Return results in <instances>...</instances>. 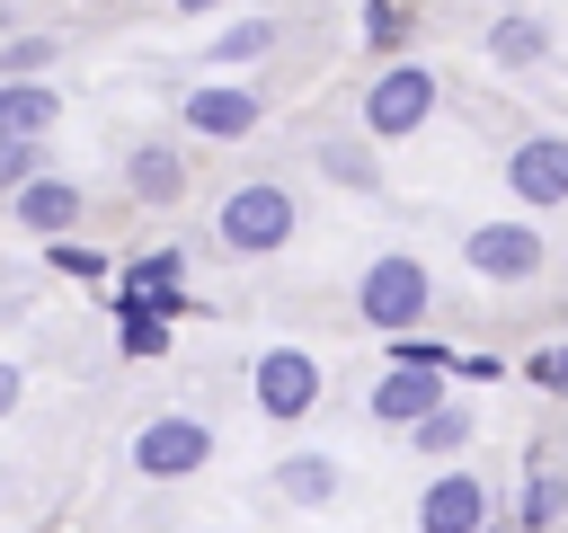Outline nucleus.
Instances as JSON below:
<instances>
[{
    "label": "nucleus",
    "instance_id": "b1692460",
    "mask_svg": "<svg viewBox=\"0 0 568 533\" xmlns=\"http://www.w3.org/2000/svg\"><path fill=\"white\" fill-rule=\"evenodd\" d=\"M36 169H53V142H27V133H0V195L27 187Z\"/></svg>",
    "mask_w": 568,
    "mask_h": 533
},
{
    "label": "nucleus",
    "instance_id": "473e14b6",
    "mask_svg": "<svg viewBox=\"0 0 568 533\" xmlns=\"http://www.w3.org/2000/svg\"><path fill=\"white\" fill-rule=\"evenodd\" d=\"M479 533H497V524H479Z\"/></svg>",
    "mask_w": 568,
    "mask_h": 533
},
{
    "label": "nucleus",
    "instance_id": "f257e3e1",
    "mask_svg": "<svg viewBox=\"0 0 568 533\" xmlns=\"http://www.w3.org/2000/svg\"><path fill=\"white\" fill-rule=\"evenodd\" d=\"M435 107H444V80L426 71V62H373V80L355 89V124L373 133V142H408V133H426L435 124Z\"/></svg>",
    "mask_w": 568,
    "mask_h": 533
},
{
    "label": "nucleus",
    "instance_id": "2eb2a0df",
    "mask_svg": "<svg viewBox=\"0 0 568 533\" xmlns=\"http://www.w3.org/2000/svg\"><path fill=\"white\" fill-rule=\"evenodd\" d=\"M124 195H133V204H151V213H160V204H178V195H186V160H178V142H160V133H151V142H133V151H124Z\"/></svg>",
    "mask_w": 568,
    "mask_h": 533
},
{
    "label": "nucleus",
    "instance_id": "0eeeda50",
    "mask_svg": "<svg viewBox=\"0 0 568 533\" xmlns=\"http://www.w3.org/2000/svg\"><path fill=\"white\" fill-rule=\"evenodd\" d=\"M133 471L142 480H195L204 462H213V426L195 418V409H160V418H142L133 426Z\"/></svg>",
    "mask_w": 568,
    "mask_h": 533
},
{
    "label": "nucleus",
    "instance_id": "2f4dec72",
    "mask_svg": "<svg viewBox=\"0 0 568 533\" xmlns=\"http://www.w3.org/2000/svg\"><path fill=\"white\" fill-rule=\"evenodd\" d=\"M0 497H9V462H0Z\"/></svg>",
    "mask_w": 568,
    "mask_h": 533
},
{
    "label": "nucleus",
    "instance_id": "c756f323",
    "mask_svg": "<svg viewBox=\"0 0 568 533\" xmlns=\"http://www.w3.org/2000/svg\"><path fill=\"white\" fill-rule=\"evenodd\" d=\"M178 18H222V9H240V0H169Z\"/></svg>",
    "mask_w": 568,
    "mask_h": 533
},
{
    "label": "nucleus",
    "instance_id": "423d86ee",
    "mask_svg": "<svg viewBox=\"0 0 568 533\" xmlns=\"http://www.w3.org/2000/svg\"><path fill=\"white\" fill-rule=\"evenodd\" d=\"M320 391H328V373H320L311 346H266V355L248 364V400H257L266 426H302V418L320 409Z\"/></svg>",
    "mask_w": 568,
    "mask_h": 533
},
{
    "label": "nucleus",
    "instance_id": "ddd939ff",
    "mask_svg": "<svg viewBox=\"0 0 568 533\" xmlns=\"http://www.w3.org/2000/svg\"><path fill=\"white\" fill-rule=\"evenodd\" d=\"M266 489H275L293 515H320V506L346 489V471H337V453H320V444H293V453L266 471Z\"/></svg>",
    "mask_w": 568,
    "mask_h": 533
},
{
    "label": "nucleus",
    "instance_id": "9d476101",
    "mask_svg": "<svg viewBox=\"0 0 568 533\" xmlns=\"http://www.w3.org/2000/svg\"><path fill=\"white\" fill-rule=\"evenodd\" d=\"M435 400H453V373H426V364H382V373H373V391H364V418H373V426H390V435H408Z\"/></svg>",
    "mask_w": 568,
    "mask_h": 533
},
{
    "label": "nucleus",
    "instance_id": "f03ea898",
    "mask_svg": "<svg viewBox=\"0 0 568 533\" xmlns=\"http://www.w3.org/2000/svg\"><path fill=\"white\" fill-rule=\"evenodd\" d=\"M293 231H302V204H293L284 178H240V187L213 204V240H222L231 258H275Z\"/></svg>",
    "mask_w": 568,
    "mask_h": 533
},
{
    "label": "nucleus",
    "instance_id": "20e7f679",
    "mask_svg": "<svg viewBox=\"0 0 568 533\" xmlns=\"http://www.w3.org/2000/svg\"><path fill=\"white\" fill-rule=\"evenodd\" d=\"M462 266L479 284H532L550 266V240L532 231V213H488V222L462 231Z\"/></svg>",
    "mask_w": 568,
    "mask_h": 533
},
{
    "label": "nucleus",
    "instance_id": "39448f33",
    "mask_svg": "<svg viewBox=\"0 0 568 533\" xmlns=\"http://www.w3.org/2000/svg\"><path fill=\"white\" fill-rule=\"evenodd\" d=\"M178 124H186L195 142H248V133L266 124V89H257V80H231V71H213V80L178 89Z\"/></svg>",
    "mask_w": 568,
    "mask_h": 533
},
{
    "label": "nucleus",
    "instance_id": "aec40b11",
    "mask_svg": "<svg viewBox=\"0 0 568 533\" xmlns=\"http://www.w3.org/2000/svg\"><path fill=\"white\" fill-rule=\"evenodd\" d=\"M62 62V36L53 27H9L0 36V80H44Z\"/></svg>",
    "mask_w": 568,
    "mask_h": 533
},
{
    "label": "nucleus",
    "instance_id": "4be33fe9",
    "mask_svg": "<svg viewBox=\"0 0 568 533\" xmlns=\"http://www.w3.org/2000/svg\"><path fill=\"white\" fill-rule=\"evenodd\" d=\"M115 355H133V364H160V355H169V320H151L142 302H115Z\"/></svg>",
    "mask_w": 568,
    "mask_h": 533
},
{
    "label": "nucleus",
    "instance_id": "7c9ffc66",
    "mask_svg": "<svg viewBox=\"0 0 568 533\" xmlns=\"http://www.w3.org/2000/svg\"><path fill=\"white\" fill-rule=\"evenodd\" d=\"M559 382H568V346H559Z\"/></svg>",
    "mask_w": 568,
    "mask_h": 533
},
{
    "label": "nucleus",
    "instance_id": "6ab92c4d",
    "mask_svg": "<svg viewBox=\"0 0 568 533\" xmlns=\"http://www.w3.org/2000/svg\"><path fill=\"white\" fill-rule=\"evenodd\" d=\"M568 515V480L550 462H524V489H515V533H550Z\"/></svg>",
    "mask_w": 568,
    "mask_h": 533
},
{
    "label": "nucleus",
    "instance_id": "dca6fc26",
    "mask_svg": "<svg viewBox=\"0 0 568 533\" xmlns=\"http://www.w3.org/2000/svg\"><path fill=\"white\" fill-rule=\"evenodd\" d=\"M62 89H53V71L44 80H0V133H27V142H53V124H62Z\"/></svg>",
    "mask_w": 568,
    "mask_h": 533
},
{
    "label": "nucleus",
    "instance_id": "9b49d317",
    "mask_svg": "<svg viewBox=\"0 0 568 533\" xmlns=\"http://www.w3.org/2000/svg\"><path fill=\"white\" fill-rule=\"evenodd\" d=\"M479 524H488V480L470 462H444L417 489V533H479Z\"/></svg>",
    "mask_w": 568,
    "mask_h": 533
},
{
    "label": "nucleus",
    "instance_id": "4468645a",
    "mask_svg": "<svg viewBox=\"0 0 568 533\" xmlns=\"http://www.w3.org/2000/svg\"><path fill=\"white\" fill-rule=\"evenodd\" d=\"M311 169L328 178V187H346V195H382V142L355 124V133H320L311 142Z\"/></svg>",
    "mask_w": 568,
    "mask_h": 533
},
{
    "label": "nucleus",
    "instance_id": "5701e85b",
    "mask_svg": "<svg viewBox=\"0 0 568 533\" xmlns=\"http://www.w3.org/2000/svg\"><path fill=\"white\" fill-rule=\"evenodd\" d=\"M178 284H186V258L178 249H151V258L124 266V293H178Z\"/></svg>",
    "mask_w": 568,
    "mask_h": 533
},
{
    "label": "nucleus",
    "instance_id": "a878e982",
    "mask_svg": "<svg viewBox=\"0 0 568 533\" xmlns=\"http://www.w3.org/2000/svg\"><path fill=\"white\" fill-rule=\"evenodd\" d=\"M390 364H426V373H453V346H444V338H426V329H399V338H390Z\"/></svg>",
    "mask_w": 568,
    "mask_h": 533
},
{
    "label": "nucleus",
    "instance_id": "f8f14e48",
    "mask_svg": "<svg viewBox=\"0 0 568 533\" xmlns=\"http://www.w3.org/2000/svg\"><path fill=\"white\" fill-rule=\"evenodd\" d=\"M479 44H488V62H497V71H541V62L559 53V27H550L532 0H515V9H497V18H488V36H479Z\"/></svg>",
    "mask_w": 568,
    "mask_h": 533
},
{
    "label": "nucleus",
    "instance_id": "1a4fd4ad",
    "mask_svg": "<svg viewBox=\"0 0 568 533\" xmlns=\"http://www.w3.org/2000/svg\"><path fill=\"white\" fill-rule=\"evenodd\" d=\"M9 222L36 231V240H71V231L89 222V187H80L71 169H36L27 187H9Z\"/></svg>",
    "mask_w": 568,
    "mask_h": 533
},
{
    "label": "nucleus",
    "instance_id": "bb28decb",
    "mask_svg": "<svg viewBox=\"0 0 568 533\" xmlns=\"http://www.w3.org/2000/svg\"><path fill=\"white\" fill-rule=\"evenodd\" d=\"M453 373H462V391H470V382H506V364H497L488 346H453Z\"/></svg>",
    "mask_w": 568,
    "mask_h": 533
},
{
    "label": "nucleus",
    "instance_id": "393cba45",
    "mask_svg": "<svg viewBox=\"0 0 568 533\" xmlns=\"http://www.w3.org/2000/svg\"><path fill=\"white\" fill-rule=\"evenodd\" d=\"M44 266L71 275V284H98V275H106V249H89V240H44Z\"/></svg>",
    "mask_w": 568,
    "mask_h": 533
},
{
    "label": "nucleus",
    "instance_id": "f3484780",
    "mask_svg": "<svg viewBox=\"0 0 568 533\" xmlns=\"http://www.w3.org/2000/svg\"><path fill=\"white\" fill-rule=\"evenodd\" d=\"M275 44H284V18H231V27H213L204 71H248V62H266Z\"/></svg>",
    "mask_w": 568,
    "mask_h": 533
},
{
    "label": "nucleus",
    "instance_id": "412c9836",
    "mask_svg": "<svg viewBox=\"0 0 568 533\" xmlns=\"http://www.w3.org/2000/svg\"><path fill=\"white\" fill-rule=\"evenodd\" d=\"M408 36H417V18H408L399 0H364V53H373V62H399Z\"/></svg>",
    "mask_w": 568,
    "mask_h": 533
},
{
    "label": "nucleus",
    "instance_id": "a211bd4d",
    "mask_svg": "<svg viewBox=\"0 0 568 533\" xmlns=\"http://www.w3.org/2000/svg\"><path fill=\"white\" fill-rule=\"evenodd\" d=\"M470 435H479L470 400H435V409L408 426V453H426V462H462V453H470Z\"/></svg>",
    "mask_w": 568,
    "mask_h": 533
},
{
    "label": "nucleus",
    "instance_id": "72a5a7b5",
    "mask_svg": "<svg viewBox=\"0 0 568 533\" xmlns=\"http://www.w3.org/2000/svg\"><path fill=\"white\" fill-rule=\"evenodd\" d=\"M532 9H550V0H532Z\"/></svg>",
    "mask_w": 568,
    "mask_h": 533
},
{
    "label": "nucleus",
    "instance_id": "c85d7f7f",
    "mask_svg": "<svg viewBox=\"0 0 568 533\" xmlns=\"http://www.w3.org/2000/svg\"><path fill=\"white\" fill-rule=\"evenodd\" d=\"M18 400H27V364H18V355H0V418H9Z\"/></svg>",
    "mask_w": 568,
    "mask_h": 533
},
{
    "label": "nucleus",
    "instance_id": "7ed1b4c3",
    "mask_svg": "<svg viewBox=\"0 0 568 533\" xmlns=\"http://www.w3.org/2000/svg\"><path fill=\"white\" fill-rule=\"evenodd\" d=\"M426 311H435V275H426L417 249L364 258V275H355V320H364V329L399 338V329H426Z\"/></svg>",
    "mask_w": 568,
    "mask_h": 533
},
{
    "label": "nucleus",
    "instance_id": "6e6552de",
    "mask_svg": "<svg viewBox=\"0 0 568 533\" xmlns=\"http://www.w3.org/2000/svg\"><path fill=\"white\" fill-rule=\"evenodd\" d=\"M506 195L524 213H559L568 204V133H550V124L515 133L506 142Z\"/></svg>",
    "mask_w": 568,
    "mask_h": 533
},
{
    "label": "nucleus",
    "instance_id": "cd10ccee",
    "mask_svg": "<svg viewBox=\"0 0 568 533\" xmlns=\"http://www.w3.org/2000/svg\"><path fill=\"white\" fill-rule=\"evenodd\" d=\"M524 382H532V391H568V382H559V346H541V355H524Z\"/></svg>",
    "mask_w": 568,
    "mask_h": 533
}]
</instances>
